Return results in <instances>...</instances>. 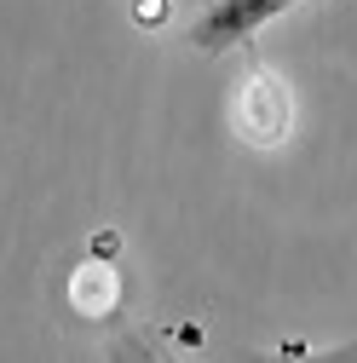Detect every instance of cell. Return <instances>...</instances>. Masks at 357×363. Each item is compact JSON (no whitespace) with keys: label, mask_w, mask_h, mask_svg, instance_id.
Returning a JSON list of instances; mask_svg holds the SVG:
<instances>
[{"label":"cell","mask_w":357,"mask_h":363,"mask_svg":"<svg viewBox=\"0 0 357 363\" xmlns=\"http://www.w3.org/2000/svg\"><path fill=\"white\" fill-rule=\"evenodd\" d=\"M110 363H139V357H132V352H115V357H110Z\"/></svg>","instance_id":"cell-3"},{"label":"cell","mask_w":357,"mask_h":363,"mask_svg":"<svg viewBox=\"0 0 357 363\" xmlns=\"http://www.w3.org/2000/svg\"><path fill=\"white\" fill-rule=\"evenodd\" d=\"M254 363H357V340L334 352H294V357H254Z\"/></svg>","instance_id":"cell-2"},{"label":"cell","mask_w":357,"mask_h":363,"mask_svg":"<svg viewBox=\"0 0 357 363\" xmlns=\"http://www.w3.org/2000/svg\"><path fill=\"white\" fill-rule=\"evenodd\" d=\"M294 6V0H213V6L191 23V47L196 52H231V47H242L248 35H259L271 18H283Z\"/></svg>","instance_id":"cell-1"}]
</instances>
